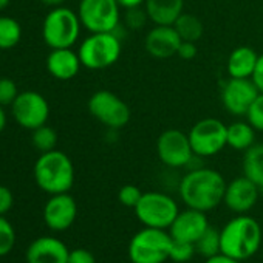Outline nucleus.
Returning <instances> with one entry per match:
<instances>
[{"instance_id":"nucleus-9","label":"nucleus","mask_w":263,"mask_h":263,"mask_svg":"<svg viewBox=\"0 0 263 263\" xmlns=\"http://www.w3.org/2000/svg\"><path fill=\"white\" fill-rule=\"evenodd\" d=\"M118 0H81L78 16L84 28L90 33L116 31L119 25Z\"/></svg>"},{"instance_id":"nucleus-12","label":"nucleus","mask_w":263,"mask_h":263,"mask_svg":"<svg viewBox=\"0 0 263 263\" xmlns=\"http://www.w3.org/2000/svg\"><path fill=\"white\" fill-rule=\"evenodd\" d=\"M157 155L160 161L169 167H184L195 157L189 141V135L177 128L164 130L158 137Z\"/></svg>"},{"instance_id":"nucleus-17","label":"nucleus","mask_w":263,"mask_h":263,"mask_svg":"<svg viewBox=\"0 0 263 263\" xmlns=\"http://www.w3.org/2000/svg\"><path fill=\"white\" fill-rule=\"evenodd\" d=\"M181 37L174 25H155L146 36L144 48L157 59H169L178 53Z\"/></svg>"},{"instance_id":"nucleus-19","label":"nucleus","mask_w":263,"mask_h":263,"mask_svg":"<svg viewBox=\"0 0 263 263\" xmlns=\"http://www.w3.org/2000/svg\"><path fill=\"white\" fill-rule=\"evenodd\" d=\"M47 70L48 73L58 81H70L73 79L81 67L82 62L79 54L71 48H54L47 56Z\"/></svg>"},{"instance_id":"nucleus-5","label":"nucleus","mask_w":263,"mask_h":263,"mask_svg":"<svg viewBox=\"0 0 263 263\" xmlns=\"http://www.w3.org/2000/svg\"><path fill=\"white\" fill-rule=\"evenodd\" d=\"M81 19L78 13L65 7L53 8L44 19L42 37L51 48H71L81 33Z\"/></svg>"},{"instance_id":"nucleus-16","label":"nucleus","mask_w":263,"mask_h":263,"mask_svg":"<svg viewBox=\"0 0 263 263\" xmlns=\"http://www.w3.org/2000/svg\"><path fill=\"white\" fill-rule=\"evenodd\" d=\"M260 197L258 187L245 175L234 178L226 184L223 203L235 214H246L251 211Z\"/></svg>"},{"instance_id":"nucleus-2","label":"nucleus","mask_w":263,"mask_h":263,"mask_svg":"<svg viewBox=\"0 0 263 263\" xmlns=\"http://www.w3.org/2000/svg\"><path fill=\"white\" fill-rule=\"evenodd\" d=\"M261 237L258 221L246 214H238L220 229L221 254L243 261L260 249Z\"/></svg>"},{"instance_id":"nucleus-28","label":"nucleus","mask_w":263,"mask_h":263,"mask_svg":"<svg viewBox=\"0 0 263 263\" xmlns=\"http://www.w3.org/2000/svg\"><path fill=\"white\" fill-rule=\"evenodd\" d=\"M16 245V231L14 226L5 218V215H0V257L8 255Z\"/></svg>"},{"instance_id":"nucleus-36","label":"nucleus","mask_w":263,"mask_h":263,"mask_svg":"<svg viewBox=\"0 0 263 263\" xmlns=\"http://www.w3.org/2000/svg\"><path fill=\"white\" fill-rule=\"evenodd\" d=\"M197 45L195 42H186V41H181L180 44V48H178V53L177 56H180L181 59L184 61H191L197 56Z\"/></svg>"},{"instance_id":"nucleus-26","label":"nucleus","mask_w":263,"mask_h":263,"mask_svg":"<svg viewBox=\"0 0 263 263\" xmlns=\"http://www.w3.org/2000/svg\"><path fill=\"white\" fill-rule=\"evenodd\" d=\"M195 251L204 258H211L217 254H221L220 231L214 226H209L204 234L195 241Z\"/></svg>"},{"instance_id":"nucleus-21","label":"nucleus","mask_w":263,"mask_h":263,"mask_svg":"<svg viewBox=\"0 0 263 263\" xmlns=\"http://www.w3.org/2000/svg\"><path fill=\"white\" fill-rule=\"evenodd\" d=\"M258 54L251 47H237L228 58V74L231 78H251L257 64Z\"/></svg>"},{"instance_id":"nucleus-23","label":"nucleus","mask_w":263,"mask_h":263,"mask_svg":"<svg viewBox=\"0 0 263 263\" xmlns=\"http://www.w3.org/2000/svg\"><path fill=\"white\" fill-rule=\"evenodd\" d=\"M255 128L249 122H232L228 125V146L234 151H248L254 146Z\"/></svg>"},{"instance_id":"nucleus-38","label":"nucleus","mask_w":263,"mask_h":263,"mask_svg":"<svg viewBox=\"0 0 263 263\" xmlns=\"http://www.w3.org/2000/svg\"><path fill=\"white\" fill-rule=\"evenodd\" d=\"M204 263H241V261H238L235 258H231V257H228L224 254H217V255H214L211 258H206Z\"/></svg>"},{"instance_id":"nucleus-34","label":"nucleus","mask_w":263,"mask_h":263,"mask_svg":"<svg viewBox=\"0 0 263 263\" xmlns=\"http://www.w3.org/2000/svg\"><path fill=\"white\" fill-rule=\"evenodd\" d=\"M67 263H96V258L93 252H90L88 249L78 248V249L70 251Z\"/></svg>"},{"instance_id":"nucleus-33","label":"nucleus","mask_w":263,"mask_h":263,"mask_svg":"<svg viewBox=\"0 0 263 263\" xmlns=\"http://www.w3.org/2000/svg\"><path fill=\"white\" fill-rule=\"evenodd\" d=\"M246 118L255 130L263 132V93H258V96L254 99L246 113Z\"/></svg>"},{"instance_id":"nucleus-18","label":"nucleus","mask_w":263,"mask_h":263,"mask_svg":"<svg viewBox=\"0 0 263 263\" xmlns=\"http://www.w3.org/2000/svg\"><path fill=\"white\" fill-rule=\"evenodd\" d=\"M67 245L56 237H39L27 248V263H67L68 261Z\"/></svg>"},{"instance_id":"nucleus-35","label":"nucleus","mask_w":263,"mask_h":263,"mask_svg":"<svg viewBox=\"0 0 263 263\" xmlns=\"http://www.w3.org/2000/svg\"><path fill=\"white\" fill-rule=\"evenodd\" d=\"M13 204H14L13 192L7 186L0 184V215H5L7 212H10Z\"/></svg>"},{"instance_id":"nucleus-31","label":"nucleus","mask_w":263,"mask_h":263,"mask_svg":"<svg viewBox=\"0 0 263 263\" xmlns=\"http://www.w3.org/2000/svg\"><path fill=\"white\" fill-rule=\"evenodd\" d=\"M147 21H149V16H147L144 5L125 10V25L130 30H141L147 24Z\"/></svg>"},{"instance_id":"nucleus-6","label":"nucleus","mask_w":263,"mask_h":263,"mask_svg":"<svg viewBox=\"0 0 263 263\" xmlns=\"http://www.w3.org/2000/svg\"><path fill=\"white\" fill-rule=\"evenodd\" d=\"M121 41L115 31L91 33L82 41L78 54L82 67L88 70H104L116 64L121 56Z\"/></svg>"},{"instance_id":"nucleus-8","label":"nucleus","mask_w":263,"mask_h":263,"mask_svg":"<svg viewBox=\"0 0 263 263\" xmlns=\"http://www.w3.org/2000/svg\"><path fill=\"white\" fill-rule=\"evenodd\" d=\"M187 135L195 157L200 158L217 155L228 146V125L215 118L200 119Z\"/></svg>"},{"instance_id":"nucleus-42","label":"nucleus","mask_w":263,"mask_h":263,"mask_svg":"<svg viewBox=\"0 0 263 263\" xmlns=\"http://www.w3.org/2000/svg\"><path fill=\"white\" fill-rule=\"evenodd\" d=\"M11 0H0V11H4L8 5H10Z\"/></svg>"},{"instance_id":"nucleus-27","label":"nucleus","mask_w":263,"mask_h":263,"mask_svg":"<svg viewBox=\"0 0 263 263\" xmlns=\"http://www.w3.org/2000/svg\"><path fill=\"white\" fill-rule=\"evenodd\" d=\"M31 143L33 146L41 152H50V151H54L56 146H58V134L56 130L47 124L31 130Z\"/></svg>"},{"instance_id":"nucleus-39","label":"nucleus","mask_w":263,"mask_h":263,"mask_svg":"<svg viewBox=\"0 0 263 263\" xmlns=\"http://www.w3.org/2000/svg\"><path fill=\"white\" fill-rule=\"evenodd\" d=\"M146 0H118V4L121 8H134V7H143Z\"/></svg>"},{"instance_id":"nucleus-25","label":"nucleus","mask_w":263,"mask_h":263,"mask_svg":"<svg viewBox=\"0 0 263 263\" xmlns=\"http://www.w3.org/2000/svg\"><path fill=\"white\" fill-rule=\"evenodd\" d=\"M22 39L21 24L8 16H0V50H11Z\"/></svg>"},{"instance_id":"nucleus-30","label":"nucleus","mask_w":263,"mask_h":263,"mask_svg":"<svg viewBox=\"0 0 263 263\" xmlns=\"http://www.w3.org/2000/svg\"><path fill=\"white\" fill-rule=\"evenodd\" d=\"M144 192H141V189L135 184H125L119 189L118 192V200L122 206L125 208H132L135 209V206L138 204V201L141 200Z\"/></svg>"},{"instance_id":"nucleus-22","label":"nucleus","mask_w":263,"mask_h":263,"mask_svg":"<svg viewBox=\"0 0 263 263\" xmlns=\"http://www.w3.org/2000/svg\"><path fill=\"white\" fill-rule=\"evenodd\" d=\"M243 175L258 187L263 197V144H254L245 151Z\"/></svg>"},{"instance_id":"nucleus-11","label":"nucleus","mask_w":263,"mask_h":263,"mask_svg":"<svg viewBox=\"0 0 263 263\" xmlns=\"http://www.w3.org/2000/svg\"><path fill=\"white\" fill-rule=\"evenodd\" d=\"M11 113L14 121L27 128L34 130L47 124L50 118V105L45 96L37 91H22L11 104Z\"/></svg>"},{"instance_id":"nucleus-7","label":"nucleus","mask_w":263,"mask_h":263,"mask_svg":"<svg viewBox=\"0 0 263 263\" xmlns=\"http://www.w3.org/2000/svg\"><path fill=\"white\" fill-rule=\"evenodd\" d=\"M134 211L144 226L158 229H169L180 212L175 200L163 192H144Z\"/></svg>"},{"instance_id":"nucleus-40","label":"nucleus","mask_w":263,"mask_h":263,"mask_svg":"<svg viewBox=\"0 0 263 263\" xmlns=\"http://www.w3.org/2000/svg\"><path fill=\"white\" fill-rule=\"evenodd\" d=\"M7 127V113H5V107L0 105V134L5 130Z\"/></svg>"},{"instance_id":"nucleus-13","label":"nucleus","mask_w":263,"mask_h":263,"mask_svg":"<svg viewBox=\"0 0 263 263\" xmlns=\"http://www.w3.org/2000/svg\"><path fill=\"white\" fill-rule=\"evenodd\" d=\"M258 93L260 91L251 78H229L221 90V102L231 115L246 116Z\"/></svg>"},{"instance_id":"nucleus-14","label":"nucleus","mask_w":263,"mask_h":263,"mask_svg":"<svg viewBox=\"0 0 263 263\" xmlns=\"http://www.w3.org/2000/svg\"><path fill=\"white\" fill-rule=\"evenodd\" d=\"M78 217V204L68 194H54L44 206V221L56 232L67 231Z\"/></svg>"},{"instance_id":"nucleus-1","label":"nucleus","mask_w":263,"mask_h":263,"mask_svg":"<svg viewBox=\"0 0 263 263\" xmlns=\"http://www.w3.org/2000/svg\"><path fill=\"white\" fill-rule=\"evenodd\" d=\"M226 184L220 172L208 167H195L181 178L178 191L187 208L208 212L223 203Z\"/></svg>"},{"instance_id":"nucleus-41","label":"nucleus","mask_w":263,"mask_h":263,"mask_svg":"<svg viewBox=\"0 0 263 263\" xmlns=\"http://www.w3.org/2000/svg\"><path fill=\"white\" fill-rule=\"evenodd\" d=\"M41 2H42L44 5H48V7L56 8V7H62L64 2H67V0H41Z\"/></svg>"},{"instance_id":"nucleus-24","label":"nucleus","mask_w":263,"mask_h":263,"mask_svg":"<svg viewBox=\"0 0 263 263\" xmlns=\"http://www.w3.org/2000/svg\"><path fill=\"white\" fill-rule=\"evenodd\" d=\"M181 41L186 42H198L203 36V22L191 13H183L174 24Z\"/></svg>"},{"instance_id":"nucleus-4","label":"nucleus","mask_w":263,"mask_h":263,"mask_svg":"<svg viewBox=\"0 0 263 263\" xmlns=\"http://www.w3.org/2000/svg\"><path fill=\"white\" fill-rule=\"evenodd\" d=\"M172 235L166 229L144 226L128 243L132 263H164L171 257Z\"/></svg>"},{"instance_id":"nucleus-20","label":"nucleus","mask_w":263,"mask_h":263,"mask_svg":"<svg viewBox=\"0 0 263 263\" xmlns=\"http://www.w3.org/2000/svg\"><path fill=\"white\" fill-rule=\"evenodd\" d=\"M144 8L155 25H174L184 13V0H146Z\"/></svg>"},{"instance_id":"nucleus-29","label":"nucleus","mask_w":263,"mask_h":263,"mask_svg":"<svg viewBox=\"0 0 263 263\" xmlns=\"http://www.w3.org/2000/svg\"><path fill=\"white\" fill-rule=\"evenodd\" d=\"M195 254H197V251H195V245L194 243H186V241L174 240L172 241V248H171L169 260H174L177 263H184V261H189Z\"/></svg>"},{"instance_id":"nucleus-10","label":"nucleus","mask_w":263,"mask_h":263,"mask_svg":"<svg viewBox=\"0 0 263 263\" xmlns=\"http://www.w3.org/2000/svg\"><path fill=\"white\" fill-rule=\"evenodd\" d=\"M88 111L101 124L108 128L118 130L128 124L130 108L128 105L115 93L108 90H99L93 93L88 99Z\"/></svg>"},{"instance_id":"nucleus-32","label":"nucleus","mask_w":263,"mask_h":263,"mask_svg":"<svg viewBox=\"0 0 263 263\" xmlns=\"http://www.w3.org/2000/svg\"><path fill=\"white\" fill-rule=\"evenodd\" d=\"M19 96L17 84L10 78H0V105H10L16 101Z\"/></svg>"},{"instance_id":"nucleus-37","label":"nucleus","mask_w":263,"mask_h":263,"mask_svg":"<svg viewBox=\"0 0 263 263\" xmlns=\"http://www.w3.org/2000/svg\"><path fill=\"white\" fill-rule=\"evenodd\" d=\"M251 79L257 85L258 91L263 93V53L258 54V59H257V64H255V68H254Z\"/></svg>"},{"instance_id":"nucleus-3","label":"nucleus","mask_w":263,"mask_h":263,"mask_svg":"<svg viewBox=\"0 0 263 263\" xmlns=\"http://www.w3.org/2000/svg\"><path fill=\"white\" fill-rule=\"evenodd\" d=\"M37 186L50 194H64L73 187L74 183V166L70 157L61 151H50L41 154L33 169Z\"/></svg>"},{"instance_id":"nucleus-15","label":"nucleus","mask_w":263,"mask_h":263,"mask_svg":"<svg viewBox=\"0 0 263 263\" xmlns=\"http://www.w3.org/2000/svg\"><path fill=\"white\" fill-rule=\"evenodd\" d=\"M209 221L206 217V212L187 208L186 211L178 212L177 218L167 229L174 240L194 243L204 234V231L209 228Z\"/></svg>"}]
</instances>
